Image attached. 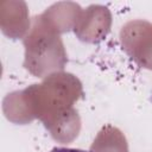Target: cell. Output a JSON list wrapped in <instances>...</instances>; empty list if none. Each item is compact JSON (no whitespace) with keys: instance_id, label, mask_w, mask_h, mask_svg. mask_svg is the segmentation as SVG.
I'll return each mask as SVG.
<instances>
[{"instance_id":"1","label":"cell","mask_w":152,"mask_h":152,"mask_svg":"<svg viewBox=\"0 0 152 152\" xmlns=\"http://www.w3.org/2000/svg\"><path fill=\"white\" fill-rule=\"evenodd\" d=\"M50 152H90V151H84L80 148H68V147H55Z\"/></svg>"}]
</instances>
